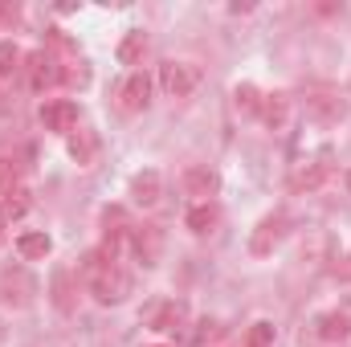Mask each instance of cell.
<instances>
[{
  "instance_id": "d6986e66",
  "label": "cell",
  "mask_w": 351,
  "mask_h": 347,
  "mask_svg": "<svg viewBox=\"0 0 351 347\" xmlns=\"http://www.w3.org/2000/svg\"><path fill=\"white\" fill-rule=\"evenodd\" d=\"M94 152H98V139H94V131L78 127V131L70 135V156H74L78 164H94Z\"/></svg>"
},
{
  "instance_id": "d4e9b609",
  "label": "cell",
  "mask_w": 351,
  "mask_h": 347,
  "mask_svg": "<svg viewBox=\"0 0 351 347\" xmlns=\"http://www.w3.org/2000/svg\"><path fill=\"white\" fill-rule=\"evenodd\" d=\"M12 188H21V164L0 156V196H8Z\"/></svg>"
},
{
  "instance_id": "9a60e30c",
  "label": "cell",
  "mask_w": 351,
  "mask_h": 347,
  "mask_svg": "<svg viewBox=\"0 0 351 347\" xmlns=\"http://www.w3.org/2000/svg\"><path fill=\"white\" fill-rule=\"evenodd\" d=\"M217 221H221V208H217L213 200H204V204H192V208H188V217H184V225H188L196 237L213 233V229H217Z\"/></svg>"
},
{
  "instance_id": "7a4b0ae2",
  "label": "cell",
  "mask_w": 351,
  "mask_h": 347,
  "mask_svg": "<svg viewBox=\"0 0 351 347\" xmlns=\"http://www.w3.org/2000/svg\"><path fill=\"white\" fill-rule=\"evenodd\" d=\"M286 229H290V221H286V213L282 208H274V213H265L262 221H258V229L250 233V250L265 258V254H274L278 246H282V237H286Z\"/></svg>"
},
{
  "instance_id": "ffe728a7",
  "label": "cell",
  "mask_w": 351,
  "mask_h": 347,
  "mask_svg": "<svg viewBox=\"0 0 351 347\" xmlns=\"http://www.w3.org/2000/svg\"><path fill=\"white\" fill-rule=\"evenodd\" d=\"M143 49H147L143 29H131V33L123 37V45H119V62H123V66H135V62L143 58Z\"/></svg>"
},
{
  "instance_id": "484cf974",
  "label": "cell",
  "mask_w": 351,
  "mask_h": 347,
  "mask_svg": "<svg viewBox=\"0 0 351 347\" xmlns=\"http://www.w3.org/2000/svg\"><path fill=\"white\" fill-rule=\"evenodd\" d=\"M348 192H351V172H348Z\"/></svg>"
},
{
  "instance_id": "4316f807",
  "label": "cell",
  "mask_w": 351,
  "mask_h": 347,
  "mask_svg": "<svg viewBox=\"0 0 351 347\" xmlns=\"http://www.w3.org/2000/svg\"><path fill=\"white\" fill-rule=\"evenodd\" d=\"M152 347H164V344H152Z\"/></svg>"
},
{
  "instance_id": "603a6c76",
  "label": "cell",
  "mask_w": 351,
  "mask_h": 347,
  "mask_svg": "<svg viewBox=\"0 0 351 347\" xmlns=\"http://www.w3.org/2000/svg\"><path fill=\"white\" fill-rule=\"evenodd\" d=\"M274 339H278V327H274L269 319H258V323L245 331V347H274Z\"/></svg>"
},
{
  "instance_id": "4fadbf2b",
  "label": "cell",
  "mask_w": 351,
  "mask_h": 347,
  "mask_svg": "<svg viewBox=\"0 0 351 347\" xmlns=\"http://www.w3.org/2000/svg\"><path fill=\"white\" fill-rule=\"evenodd\" d=\"M315 335H319L323 344H343V339L351 335V319L339 315V311H327V315L315 319Z\"/></svg>"
},
{
  "instance_id": "7c38bea8",
  "label": "cell",
  "mask_w": 351,
  "mask_h": 347,
  "mask_svg": "<svg viewBox=\"0 0 351 347\" xmlns=\"http://www.w3.org/2000/svg\"><path fill=\"white\" fill-rule=\"evenodd\" d=\"M262 123L269 131H282L286 127V119H290V94H282V90H274V94H262Z\"/></svg>"
},
{
  "instance_id": "6da1fadb",
  "label": "cell",
  "mask_w": 351,
  "mask_h": 347,
  "mask_svg": "<svg viewBox=\"0 0 351 347\" xmlns=\"http://www.w3.org/2000/svg\"><path fill=\"white\" fill-rule=\"evenodd\" d=\"M86 286H90V294H94V302L114 307V302H123V298L131 294V274L119 270V261H110V265H98V270L90 274Z\"/></svg>"
},
{
  "instance_id": "2e32d148",
  "label": "cell",
  "mask_w": 351,
  "mask_h": 347,
  "mask_svg": "<svg viewBox=\"0 0 351 347\" xmlns=\"http://www.w3.org/2000/svg\"><path fill=\"white\" fill-rule=\"evenodd\" d=\"M49 290H53V307L62 311V315H74V274L70 270H53V282H49Z\"/></svg>"
},
{
  "instance_id": "8fae6325",
  "label": "cell",
  "mask_w": 351,
  "mask_h": 347,
  "mask_svg": "<svg viewBox=\"0 0 351 347\" xmlns=\"http://www.w3.org/2000/svg\"><path fill=\"white\" fill-rule=\"evenodd\" d=\"M160 192H164V180H160V172H156V168H147V172L131 176V200H135V204L152 208V204L160 200Z\"/></svg>"
},
{
  "instance_id": "277c9868",
  "label": "cell",
  "mask_w": 351,
  "mask_h": 347,
  "mask_svg": "<svg viewBox=\"0 0 351 347\" xmlns=\"http://www.w3.org/2000/svg\"><path fill=\"white\" fill-rule=\"evenodd\" d=\"M127 241H131V254L143 261V265H156L160 254H164V233H160V225H131Z\"/></svg>"
},
{
  "instance_id": "e0dca14e",
  "label": "cell",
  "mask_w": 351,
  "mask_h": 347,
  "mask_svg": "<svg viewBox=\"0 0 351 347\" xmlns=\"http://www.w3.org/2000/svg\"><path fill=\"white\" fill-rule=\"evenodd\" d=\"M184 319H188V307H184V302H164V307L152 315V327L164 331V335H172V331L184 327Z\"/></svg>"
},
{
  "instance_id": "3957f363",
  "label": "cell",
  "mask_w": 351,
  "mask_h": 347,
  "mask_svg": "<svg viewBox=\"0 0 351 347\" xmlns=\"http://www.w3.org/2000/svg\"><path fill=\"white\" fill-rule=\"evenodd\" d=\"M196 86H200V70L192 62H164L160 66V90L168 98H188Z\"/></svg>"
},
{
  "instance_id": "ac0fdd59",
  "label": "cell",
  "mask_w": 351,
  "mask_h": 347,
  "mask_svg": "<svg viewBox=\"0 0 351 347\" xmlns=\"http://www.w3.org/2000/svg\"><path fill=\"white\" fill-rule=\"evenodd\" d=\"M49 250H53V241H49L45 233H21V237H16V254H21L25 261L49 258Z\"/></svg>"
},
{
  "instance_id": "7402d4cb",
  "label": "cell",
  "mask_w": 351,
  "mask_h": 347,
  "mask_svg": "<svg viewBox=\"0 0 351 347\" xmlns=\"http://www.w3.org/2000/svg\"><path fill=\"white\" fill-rule=\"evenodd\" d=\"M21 62H25L21 45H16V41H0V78H12V74L21 70Z\"/></svg>"
},
{
  "instance_id": "44dd1931",
  "label": "cell",
  "mask_w": 351,
  "mask_h": 347,
  "mask_svg": "<svg viewBox=\"0 0 351 347\" xmlns=\"http://www.w3.org/2000/svg\"><path fill=\"white\" fill-rule=\"evenodd\" d=\"M233 106L245 110V115H258V110H262V90L250 86V82H241V86L233 90Z\"/></svg>"
},
{
  "instance_id": "cb8c5ba5",
  "label": "cell",
  "mask_w": 351,
  "mask_h": 347,
  "mask_svg": "<svg viewBox=\"0 0 351 347\" xmlns=\"http://www.w3.org/2000/svg\"><path fill=\"white\" fill-rule=\"evenodd\" d=\"M0 213H4V221H16V217H25V213H29V192H25V188H12V192L4 196Z\"/></svg>"
},
{
  "instance_id": "30bf717a",
  "label": "cell",
  "mask_w": 351,
  "mask_h": 347,
  "mask_svg": "<svg viewBox=\"0 0 351 347\" xmlns=\"http://www.w3.org/2000/svg\"><path fill=\"white\" fill-rule=\"evenodd\" d=\"M327 176H331V160L327 156L315 160V164H302L298 172L290 176V192H315V188L327 184Z\"/></svg>"
},
{
  "instance_id": "5b68a950",
  "label": "cell",
  "mask_w": 351,
  "mask_h": 347,
  "mask_svg": "<svg viewBox=\"0 0 351 347\" xmlns=\"http://www.w3.org/2000/svg\"><path fill=\"white\" fill-rule=\"evenodd\" d=\"M119 106H123L127 115H143V110L152 106V78H147L143 70L127 74V82L119 86Z\"/></svg>"
},
{
  "instance_id": "5bb4252c",
  "label": "cell",
  "mask_w": 351,
  "mask_h": 347,
  "mask_svg": "<svg viewBox=\"0 0 351 347\" xmlns=\"http://www.w3.org/2000/svg\"><path fill=\"white\" fill-rule=\"evenodd\" d=\"M306 115L323 119V123H339V119H348V102L335 94H315V98H306Z\"/></svg>"
},
{
  "instance_id": "8992f818",
  "label": "cell",
  "mask_w": 351,
  "mask_h": 347,
  "mask_svg": "<svg viewBox=\"0 0 351 347\" xmlns=\"http://www.w3.org/2000/svg\"><path fill=\"white\" fill-rule=\"evenodd\" d=\"M33 294H37V282H33L21 265L0 274V298H4L8 307H29V302H33Z\"/></svg>"
},
{
  "instance_id": "ba28073f",
  "label": "cell",
  "mask_w": 351,
  "mask_h": 347,
  "mask_svg": "<svg viewBox=\"0 0 351 347\" xmlns=\"http://www.w3.org/2000/svg\"><path fill=\"white\" fill-rule=\"evenodd\" d=\"M217 188H221V176H217V168H208V164H196V168H188V172H184V192H188V196H196V204L213 200V196H217Z\"/></svg>"
},
{
  "instance_id": "52a82bcc",
  "label": "cell",
  "mask_w": 351,
  "mask_h": 347,
  "mask_svg": "<svg viewBox=\"0 0 351 347\" xmlns=\"http://www.w3.org/2000/svg\"><path fill=\"white\" fill-rule=\"evenodd\" d=\"M41 127L45 131H58V135H74L78 131V106L70 98H53L41 106Z\"/></svg>"
},
{
  "instance_id": "9c48e42d",
  "label": "cell",
  "mask_w": 351,
  "mask_h": 347,
  "mask_svg": "<svg viewBox=\"0 0 351 347\" xmlns=\"http://www.w3.org/2000/svg\"><path fill=\"white\" fill-rule=\"evenodd\" d=\"M25 62H29V86H33V90L58 86V82L66 78V70H58V62H53V58H49L45 49H37V53H29Z\"/></svg>"
}]
</instances>
